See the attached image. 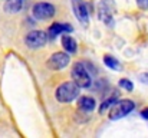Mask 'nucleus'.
Segmentation results:
<instances>
[{"instance_id":"nucleus-1","label":"nucleus","mask_w":148,"mask_h":138,"mask_svg":"<svg viewBox=\"0 0 148 138\" xmlns=\"http://www.w3.org/2000/svg\"><path fill=\"white\" fill-rule=\"evenodd\" d=\"M55 95H56V99L59 102H63V104L72 102L79 95V87L75 82H65V84L58 87Z\"/></svg>"},{"instance_id":"nucleus-2","label":"nucleus","mask_w":148,"mask_h":138,"mask_svg":"<svg viewBox=\"0 0 148 138\" xmlns=\"http://www.w3.org/2000/svg\"><path fill=\"white\" fill-rule=\"evenodd\" d=\"M134 108H135V104H134L131 99H121V101H118V102L115 101V102L112 104V108H111L108 117H109V119L116 121V119H119V118L128 115L131 111H134Z\"/></svg>"},{"instance_id":"nucleus-3","label":"nucleus","mask_w":148,"mask_h":138,"mask_svg":"<svg viewBox=\"0 0 148 138\" xmlns=\"http://www.w3.org/2000/svg\"><path fill=\"white\" fill-rule=\"evenodd\" d=\"M72 79L73 82L79 87V88H89L92 81H91V76L88 73V71L85 69V66L82 63H75L73 68H72Z\"/></svg>"},{"instance_id":"nucleus-4","label":"nucleus","mask_w":148,"mask_h":138,"mask_svg":"<svg viewBox=\"0 0 148 138\" xmlns=\"http://www.w3.org/2000/svg\"><path fill=\"white\" fill-rule=\"evenodd\" d=\"M25 42L30 49H39V47H43L46 45L48 35L45 32H42V30H32V32H29L26 35Z\"/></svg>"},{"instance_id":"nucleus-5","label":"nucleus","mask_w":148,"mask_h":138,"mask_svg":"<svg viewBox=\"0 0 148 138\" xmlns=\"http://www.w3.org/2000/svg\"><path fill=\"white\" fill-rule=\"evenodd\" d=\"M114 12H115V4H114L112 0H101L98 16L105 25H108V26L112 25V22H114V20H112Z\"/></svg>"},{"instance_id":"nucleus-6","label":"nucleus","mask_w":148,"mask_h":138,"mask_svg":"<svg viewBox=\"0 0 148 138\" xmlns=\"http://www.w3.org/2000/svg\"><path fill=\"white\" fill-rule=\"evenodd\" d=\"M69 62H71V58H69L68 53H65V52H56V53H53L48 59V63L46 65L52 71H60L65 66H68Z\"/></svg>"},{"instance_id":"nucleus-7","label":"nucleus","mask_w":148,"mask_h":138,"mask_svg":"<svg viewBox=\"0 0 148 138\" xmlns=\"http://www.w3.org/2000/svg\"><path fill=\"white\" fill-rule=\"evenodd\" d=\"M53 14H55V6L50 4V3L40 1V3H36V4L33 6V16H35L38 20L50 19Z\"/></svg>"},{"instance_id":"nucleus-8","label":"nucleus","mask_w":148,"mask_h":138,"mask_svg":"<svg viewBox=\"0 0 148 138\" xmlns=\"http://www.w3.org/2000/svg\"><path fill=\"white\" fill-rule=\"evenodd\" d=\"M72 7H73V13L78 17V20L82 25H88L89 14H88V7L84 3V0H72Z\"/></svg>"},{"instance_id":"nucleus-9","label":"nucleus","mask_w":148,"mask_h":138,"mask_svg":"<svg viewBox=\"0 0 148 138\" xmlns=\"http://www.w3.org/2000/svg\"><path fill=\"white\" fill-rule=\"evenodd\" d=\"M65 32H72V26L68 25V23H53L49 27L48 35H49L50 39H55L58 35L65 33Z\"/></svg>"},{"instance_id":"nucleus-10","label":"nucleus","mask_w":148,"mask_h":138,"mask_svg":"<svg viewBox=\"0 0 148 138\" xmlns=\"http://www.w3.org/2000/svg\"><path fill=\"white\" fill-rule=\"evenodd\" d=\"M62 45L65 47V50L69 52V53H75L76 49H78L76 41H75L72 36H69V35H63V36H62Z\"/></svg>"},{"instance_id":"nucleus-11","label":"nucleus","mask_w":148,"mask_h":138,"mask_svg":"<svg viewBox=\"0 0 148 138\" xmlns=\"http://www.w3.org/2000/svg\"><path fill=\"white\" fill-rule=\"evenodd\" d=\"M95 105H97V102H95V99L92 96H82L79 99V108L82 111L89 112V111H92L95 108Z\"/></svg>"},{"instance_id":"nucleus-12","label":"nucleus","mask_w":148,"mask_h":138,"mask_svg":"<svg viewBox=\"0 0 148 138\" xmlns=\"http://www.w3.org/2000/svg\"><path fill=\"white\" fill-rule=\"evenodd\" d=\"M22 1L23 0H6L4 10L7 13H17L22 9Z\"/></svg>"},{"instance_id":"nucleus-13","label":"nucleus","mask_w":148,"mask_h":138,"mask_svg":"<svg viewBox=\"0 0 148 138\" xmlns=\"http://www.w3.org/2000/svg\"><path fill=\"white\" fill-rule=\"evenodd\" d=\"M103 63L108 66V68H111V69H114V71H119L121 69V65H119V62L114 58V56H109V55H106L105 58H103Z\"/></svg>"},{"instance_id":"nucleus-14","label":"nucleus","mask_w":148,"mask_h":138,"mask_svg":"<svg viewBox=\"0 0 148 138\" xmlns=\"http://www.w3.org/2000/svg\"><path fill=\"white\" fill-rule=\"evenodd\" d=\"M119 87L122 88V89H125V91L131 92L134 89V85H132V82L130 81V79H127V78H122V79H119Z\"/></svg>"},{"instance_id":"nucleus-15","label":"nucleus","mask_w":148,"mask_h":138,"mask_svg":"<svg viewBox=\"0 0 148 138\" xmlns=\"http://www.w3.org/2000/svg\"><path fill=\"white\" fill-rule=\"evenodd\" d=\"M116 101V98L115 96H112V98H109V99H106L102 105H101V108H99V112H103L106 108H109V106H112V104Z\"/></svg>"},{"instance_id":"nucleus-16","label":"nucleus","mask_w":148,"mask_h":138,"mask_svg":"<svg viewBox=\"0 0 148 138\" xmlns=\"http://www.w3.org/2000/svg\"><path fill=\"white\" fill-rule=\"evenodd\" d=\"M137 4L141 10H147L148 9V0H137Z\"/></svg>"},{"instance_id":"nucleus-17","label":"nucleus","mask_w":148,"mask_h":138,"mask_svg":"<svg viewBox=\"0 0 148 138\" xmlns=\"http://www.w3.org/2000/svg\"><path fill=\"white\" fill-rule=\"evenodd\" d=\"M140 81L144 82V84H148V73H141L140 75Z\"/></svg>"},{"instance_id":"nucleus-18","label":"nucleus","mask_w":148,"mask_h":138,"mask_svg":"<svg viewBox=\"0 0 148 138\" xmlns=\"http://www.w3.org/2000/svg\"><path fill=\"white\" fill-rule=\"evenodd\" d=\"M141 117H143L144 119H148V108H145V109L141 111Z\"/></svg>"}]
</instances>
